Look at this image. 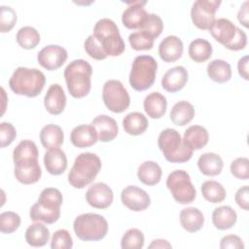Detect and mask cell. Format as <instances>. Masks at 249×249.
Listing matches in <instances>:
<instances>
[{
	"mask_svg": "<svg viewBox=\"0 0 249 249\" xmlns=\"http://www.w3.org/2000/svg\"><path fill=\"white\" fill-rule=\"evenodd\" d=\"M189 74L184 66H175L165 72L161 78V87L168 92H177L186 86Z\"/></svg>",
	"mask_w": 249,
	"mask_h": 249,
	"instance_id": "e0dca14e",
	"label": "cell"
},
{
	"mask_svg": "<svg viewBox=\"0 0 249 249\" xmlns=\"http://www.w3.org/2000/svg\"><path fill=\"white\" fill-rule=\"evenodd\" d=\"M163 30V22L156 14H148L145 21L139 28V31L145 33L152 39L158 38Z\"/></svg>",
	"mask_w": 249,
	"mask_h": 249,
	"instance_id": "f35d334b",
	"label": "cell"
},
{
	"mask_svg": "<svg viewBox=\"0 0 249 249\" xmlns=\"http://www.w3.org/2000/svg\"><path fill=\"white\" fill-rule=\"evenodd\" d=\"M25 240L26 242L33 247H42L47 244L50 238L49 229L41 224L34 223L30 225L25 231Z\"/></svg>",
	"mask_w": 249,
	"mask_h": 249,
	"instance_id": "d6a6232c",
	"label": "cell"
},
{
	"mask_svg": "<svg viewBox=\"0 0 249 249\" xmlns=\"http://www.w3.org/2000/svg\"><path fill=\"white\" fill-rule=\"evenodd\" d=\"M221 249H243L244 244L242 239L235 234L224 236L220 242Z\"/></svg>",
	"mask_w": 249,
	"mask_h": 249,
	"instance_id": "c3c4849f",
	"label": "cell"
},
{
	"mask_svg": "<svg viewBox=\"0 0 249 249\" xmlns=\"http://www.w3.org/2000/svg\"><path fill=\"white\" fill-rule=\"evenodd\" d=\"M158 62L151 55H138L134 58L129 73V85L137 90L150 89L156 80Z\"/></svg>",
	"mask_w": 249,
	"mask_h": 249,
	"instance_id": "9c48e42d",
	"label": "cell"
},
{
	"mask_svg": "<svg viewBox=\"0 0 249 249\" xmlns=\"http://www.w3.org/2000/svg\"><path fill=\"white\" fill-rule=\"evenodd\" d=\"M87 202L93 208L106 209L114 199L112 189L105 183L98 182L91 185L86 193Z\"/></svg>",
	"mask_w": 249,
	"mask_h": 249,
	"instance_id": "9a60e30c",
	"label": "cell"
},
{
	"mask_svg": "<svg viewBox=\"0 0 249 249\" xmlns=\"http://www.w3.org/2000/svg\"><path fill=\"white\" fill-rule=\"evenodd\" d=\"M44 106L52 115H59L63 112L66 106V95L60 85L50 86L44 97Z\"/></svg>",
	"mask_w": 249,
	"mask_h": 249,
	"instance_id": "d6986e66",
	"label": "cell"
},
{
	"mask_svg": "<svg viewBox=\"0 0 249 249\" xmlns=\"http://www.w3.org/2000/svg\"><path fill=\"white\" fill-rule=\"evenodd\" d=\"M39 152L36 144L28 139L20 141L13 151L14 163L38 160Z\"/></svg>",
	"mask_w": 249,
	"mask_h": 249,
	"instance_id": "d590c367",
	"label": "cell"
},
{
	"mask_svg": "<svg viewBox=\"0 0 249 249\" xmlns=\"http://www.w3.org/2000/svg\"><path fill=\"white\" fill-rule=\"evenodd\" d=\"M17 22V14L9 6L0 7V31L2 33L9 32L13 29Z\"/></svg>",
	"mask_w": 249,
	"mask_h": 249,
	"instance_id": "ee69618b",
	"label": "cell"
},
{
	"mask_svg": "<svg viewBox=\"0 0 249 249\" xmlns=\"http://www.w3.org/2000/svg\"><path fill=\"white\" fill-rule=\"evenodd\" d=\"M219 0H197L191 9L193 23L201 30H209L215 21V13L219 9Z\"/></svg>",
	"mask_w": 249,
	"mask_h": 249,
	"instance_id": "7c38bea8",
	"label": "cell"
},
{
	"mask_svg": "<svg viewBox=\"0 0 249 249\" xmlns=\"http://www.w3.org/2000/svg\"><path fill=\"white\" fill-rule=\"evenodd\" d=\"M150 249H158V248H171V244L165 240V239H155L152 241V243L148 246Z\"/></svg>",
	"mask_w": 249,
	"mask_h": 249,
	"instance_id": "f5cc1de1",
	"label": "cell"
},
{
	"mask_svg": "<svg viewBox=\"0 0 249 249\" xmlns=\"http://www.w3.org/2000/svg\"><path fill=\"white\" fill-rule=\"evenodd\" d=\"M17 137V130L10 123L3 122L0 124V146L5 148L13 143Z\"/></svg>",
	"mask_w": 249,
	"mask_h": 249,
	"instance_id": "7dc6e473",
	"label": "cell"
},
{
	"mask_svg": "<svg viewBox=\"0 0 249 249\" xmlns=\"http://www.w3.org/2000/svg\"><path fill=\"white\" fill-rule=\"evenodd\" d=\"M188 53L191 59L195 62H204L212 55V46L207 40L197 38L191 42Z\"/></svg>",
	"mask_w": 249,
	"mask_h": 249,
	"instance_id": "e575fe53",
	"label": "cell"
},
{
	"mask_svg": "<svg viewBox=\"0 0 249 249\" xmlns=\"http://www.w3.org/2000/svg\"><path fill=\"white\" fill-rule=\"evenodd\" d=\"M231 174L239 180L249 178V160L247 158H237L231 163Z\"/></svg>",
	"mask_w": 249,
	"mask_h": 249,
	"instance_id": "f6af8a7d",
	"label": "cell"
},
{
	"mask_svg": "<svg viewBox=\"0 0 249 249\" xmlns=\"http://www.w3.org/2000/svg\"><path fill=\"white\" fill-rule=\"evenodd\" d=\"M64 140V133L60 126L50 124L45 125L40 131V141L44 148L51 150L58 148Z\"/></svg>",
	"mask_w": 249,
	"mask_h": 249,
	"instance_id": "83f0119b",
	"label": "cell"
},
{
	"mask_svg": "<svg viewBox=\"0 0 249 249\" xmlns=\"http://www.w3.org/2000/svg\"><path fill=\"white\" fill-rule=\"evenodd\" d=\"M20 226V217L13 211H6L0 214V231L2 233H12Z\"/></svg>",
	"mask_w": 249,
	"mask_h": 249,
	"instance_id": "60d3db41",
	"label": "cell"
},
{
	"mask_svg": "<svg viewBox=\"0 0 249 249\" xmlns=\"http://www.w3.org/2000/svg\"><path fill=\"white\" fill-rule=\"evenodd\" d=\"M84 48H85V51L87 52V53L93 59L103 60L107 57V55L103 52L101 46L99 45V43L97 42V40L95 39V37L92 34L89 35L86 39V41L84 43Z\"/></svg>",
	"mask_w": 249,
	"mask_h": 249,
	"instance_id": "bcb514c9",
	"label": "cell"
},
{
	"mask_svg": "<svg viewBox=\"0 0 249 249\" xmlns=\"http://www.w3.org/2000/svg\"><path fill=\"white\" fill-rule=\"evenodd\" d=\"M123 204L129 210L139 212L147 209L151 203L150 196L137 186H127L121 193Z\"/></svg>",
	"mask_w": 249,
	"mask_h": 249,
	"instance_id": "5bb4252c",
	"label": "cell"
},
{
	"mask_svg": "<svg viewBox=\"0 0 249 249\" xmlns=\"http://www.w3.org/2000/svg\"><path fill=\"white\" fill-rule=\"evenodd\" d=\"M146 1H135L124 10L122 16L123 24L128 29H139L145 21L148 13L144 9Z\"/></svg>",
	"mask_w": 249,
	"mask_h": 249,
	"instance_id": "ac0fdd59",
	"label": "cell"
},
{
	"mask_svg": "<svg viewBox=\"0 0 249 249\" xmlns=\"http://www.w3.org/2000/svg\"><path fill=\"white\" fill-rule=\"evenodd\" d=\"M91 65L85 59L71 61L64 70L67 89L71 96L82 98L89 94L91 87Z\"/></svg>",
	"mask_w": 249,
	"mask_h": 249,
	"instance_id": "3957f363",
	"label": "cell"
},
{
	"mask_svg": "<svg viewBox=\"0 0 249 249\" xmlns=\"http://www.w3.org/2000/svg\"><path fill=\"white\" fill-rule=\"evenodd\" d=\"M97 140V132L92 124L77 125L72 129L70 134V141L77 148L90 147Z\"/></svg>",
	"mask_w": 249,
	"mask_h": 249,
	"instance_id": "7402d4cb",
	"label": "cell"
},
{
	"mask_svg": "<svg viewBox=\"0 0 249 249\" xmlns=\"http://www.w3.org/2000/svg\"><path fill=\"white\" fill-rule=\"evenodd\" d=\"M63 202L62 194L58 189H44L29 211L30 219L34 222L53 224L60 217V206Z\"/></svg>",
	"mask_w": 249,
	"mask_h": 249,
	"instance_id": "6da1fadb",
	"label": "cell"
},
{
	"mask_svg": "<svg viewBox=\"0 0 249 249\" xmlns=\"http://www.w3.org/2000/svg\"><path fill=\"white\" fill-rule=\"evenodd\" d=\"M183 42L177 36L169 35L165 37L159 46V54L166 62H174L183 54Z\"/></svg>",
	"mask_w": 249,
	"mask_h": 249,
	"instance_id": "44dd1931",
	"label": "cell"
},
{
	"mask_svg": "<svg viewBox=\"0 0 249 249\" xmlns=\"http://www.w3.org/2000/svg\"><path fill=\"white\" fill-rule=\"evenodd\" d=\"M16 40L22 49L31 50L40 43V34L32 26H23L18 31Z\"/></svg>",
	"mask_w": 249,
	"mask_h": 249,
	"instance_id": "74e56055",
	"label": "cell"
},
{
	"mask_svg": "<svg viewBox=\"0 0 249 249\" xmlns=\"http://www.w3.org/2000/svg\"><path fill=\"white\" fill-rule=\"evenodd\" d=\"M73 247V239L67 230H57L52 236V249H71Z\"/></svg>",
	"mask_w": 249,
	"mask_h": 249,
	"instance_id": "7bdbcfd3",
	"label": "cell"
},
{
	"mask_svg": "<svg viewBox=\"0 0 249 249\" xmlns=\"http://www.w3.org/2000/svg\"><path fill=\"white\" fill-rule=\"evenodd\" d=\"M237 18L243 26L246 28L248 27V1H245L240 7V10L237 14Z\"/></svg>",
	"mask_w": 249,
	"mask_h": 249,
	"instance_id": "816d5d0a",
	"label": "cell"
},
{
	"mask_svg": "<svg viewBox=\"0 0 249 249\" xmlns=\"http://www.w3.org/2000/svg\"><path fill=\"white\" fill-rule=\"evenodd\" d=\"M67 51L58 45H48L37 54L38 63L49 71L60 68L67 59Z\"/></svg>",
	"mask_w": 249,
	"mask_h": 249,
	"instance_id": "4fadbf2b",
	"label": "cell"
},
{
	"mask_svg": "<svg viewBox=\"0 0 249 249\" xmlns=\"http://www.w3.org/2000/svg\"><path fill=\"white\" fill-rule=\"evenodd\" d=\"M148 120L140 112L128 113L123 120V127L129 135H140L148 128Z\"/></svg>",
	"mask_w": 249,
	"mask_h": 249,
	"instance_id": "1f68e13d",
	"label": "cell"
},
{
	"mask_svg": "<svg viewBox=\"0 0 249 249\" xmlns=\"http://www.w3.org/2000/svg\"><path fill=\"white\" fill-rule=\"evenodd\" d=\"M236 212L228 205L217 207L212 213V223L216 229L221 231L231 229L236 223Z\"/></svg>",
	"mask_w": 249,
	"mask_h": 249,
	"instance_id": "f546056e",
	"label": "cell"
},
{
	"mask_svg": "<svg viewBox=\"0 0 249 249\" xmlns=\"http://www.w3.org/2000/svg\"><path fill=\"white\" fill-rule=\"evenodd\" d=\"M14 174L19 183L30 185L40 180L42 176V170L38 160H26L15 163Z\"/></svg>",
	"mask_w": 249,
	"mask_h": 249,
	"instance_id": "2e32d148",
	"label": "cell"
},
{
	"mask_svg": "<svg viewBox=\"0 0 249 249\" xmlns=\"http://www.w3.org/2000/svg\"><path fill=\"white\" fill-rule=\"evenodd\" d=\"M248 60H249V56L248 55H244L243 57H241L238 60L237 63V70H238V74L241 76V78H243L244 80H249V75H248Z\"/></svg>",
	"mask_w": 249,
	"mask_h": 249,
	"instance_id": "f907efd6",
	"label": "cell"
},
{
	"mask_svg": "<svg viewBox=\"0 0 249 249\" xmlns=\"http://www.w3.org/2000/svg\"><path fill=\"white\" fill-rule=\"evenodd\" d=\"M144 246V234L138 229H128L123 235L121 247L123 249H141Z\"/></svg>",
	"mask_w": 249,
	"mask_h": 249,
	"instance_id": "ab89813d",
	"label": "cell"
},
{
	"mask_svg": "<svg viewBox=\"0 0 249 249\" xmlns=\"http://www.w3.org/2000/svg\"><path fill=\"white\" fill-rule=\"evenodd\" d=\"M76 236L83 241H98L108 232L106 219L96 213H85L76 217L73 222Z\"/></svg>",
	"mask_w": 249,
	"mask_h": 249,
	"instance_id": "ba28073f",
	"label": "cell"
},
{
	"mask_svg": "<svg viewBox=\"0 0 249 249\" xmlns=\"http://www.w3.org/2000/svg\"><path fill=\"white\" fill-rule=\"evenodd\" d=\"M143 107L150 118L160 119L166 112L167 101L163 94L159 91H153L145 97Z\"/></svg>",
	"mask_w": 249,
	"mask_h": 249,
	"instance_id": "cb8c5ba5",
	"label": "cell"
},
{
	"mask_svg": "<svg viewBox=\"0 0 249 249\" xmlns=\"http://www.w3.org/2000/svg\"><path fill=\"white\" fill-rule=\"evenodd\" d=\"M162 171L160 166L152 160H146L140 164L137 171V177L147 186H155L161 179Z\"/></svg>",
	"mask_w": 249,
	"mask_h": 249,
	"instance_id": "f1b7e54d",
	"label": "cell"
},
{
	"mask_svg": "<svg viewBox=\"0 0 249 249\" xmlns=\"http://www.w3.org/2000/svg\"><path fill=\"white\" fill-rule=\"evenodd\" d=\"M212 37L231 51L243 50L247 45V35L243 30L236 27L230 19L221 18L215 19L209 28Z\"/></svg>",
	"mask_w": 249,
	"mask_h": 249,
	"instance_id": "52a82bcc",
	"label": "cell"
},
{
	"mask_svg": "<svg viewBox=\"0 0 249 249\" xmlns=\"http://www.w3.org/2000/svg\"><path fill=\"white\" fill-rule=\"evenodd\" d=\"M158 146L165 160L172 163H183L193 157L194 151L185 144L180 133L173 128H165L160 133Z\"/></svg>",
	"mask_w": 249,
	"mask_h": 249,
	"instance_id": "5b68a950",
	"label": "cell"
},
{
	"mask_svg": "<svg viewBox=\"0 0 249 249\" xmlns=\"http://www.w3.org/2000/svg\"><path fill=\"white\" fill-rule=\"evenodd\" d=\"M154 39L141 31L133 32L128 36V42L135 51H148L154 47Z\"/></svg>",
	"mask_w": 249,
	"mask_h": 249,
	"instance_id": "b9f144b4",
	"label": "cell"
},
{
	"mask_svg": "<svg viewBox=\"0 0 249 249\" xmlns=\"http://www.w3.org/2000/svg\"><path fill=\"white\" fill-rule=\"evenodd\" d=\"M195 117V107L186 100L175 103L170 111V120L176 125H186Z\"/></svg>",
	"mask_w": 249,
	"mask_h": 249,
	"instance_id": "4dcf8cb0",
	"label": "cell"
},
{
	"mask_svg": "<svg viewBox=\"0 0 249 249\" xmlns=\"http://www.w3.org/2000/svg\"><path fill=\"white\" fill-rule=\"evenodd\" d=\"M180 224L184 230L189 232L199 231L204 224L202 212L196 207H187L180 212Z\"/></svg>",
	"mask_w": 249,
	"mask_h": 249,
	"instance_id": "d4e9b609",
	"label": "cell"
},
{
	"mask_svg": "<svg viewBox=\"0 0 249 249\" xmlns=\"http://www.w3.org/2000/svg\"><path fill=\"white\" fill-rule=\"evenodd\" d=\"M236 204L242 208L243 210H248L249 209V188L248 186H243L239 188L234 196Z\"/></svg>",
	"mask_w": 249,
	"mask_h": 249,
	"instance_id": "681fc988",
	"label": "cell"
},
{
	"mask_svg": "<svg viewBox=\"0 0 249 249\" xmlns=\"http://www.w3.org/2000/svg\"><path fill=\"white\" fill-rule=\"evenodd\" d=\"M101 169V160L93 153H82L74 161L68 173V182L76 189H83L90 184Z\"/></svg>",
	"mask_w": 249,
	"mask_h": 249,
	"instance_id": "277c9868",
	"label": "cell"
},
{
	"mask_svg": "<svg viewBox=\"0 0 249 249\" xmlns=\"http://www.w3.org/2000/svg\"><path fill=\"white\" fill-rule=\"evenodd\" d=\"M44 164L50 174H62L67 168V158L64 151L59 148L48 150L44 155Z\"/></svg>",
	"mask_w": 249,
	"mask_h": 249,
	"instance_id": "603a6c76",
	"label": "cell"
},
{
	"mask_svg": "<svg viewBox=\"0 0 249 249\" xmlns=\"http://www.w3.org/2000/svg\"><path fill=\"white\" fill-rule=\"evenodd\" d=\"M46 83L44 73L36 68L18 67L9 80V86L18 95L36 97L41 93Z\"/></svg>",
	"mask_w": 249,
	"mask_h": 249,
	"instance_id": "7a4b0ae2",
	"label": "cell"
},
{
	"mask_svg": "<svg viewBox=\"0 0 249 249\" xmlns=\"http://www.w3.org/2000/svg\"><path fill=\"white\" fill-rule=\"evenodd\" d=\"M166 187L173 198L180 204L192 203L196 196V189L187 171L177 169L172 171L166 179Z\"/></svg>",
	"mask_w": 249,
	"mask_h": 249,
	"instance_id": "30bf717a",
	"label": "cell"
},
{
	"mask_svg": "<svg viewBox=\"0 0 249 249\" xmlns=\"http://www.w3.org/2000/svg\"><path fill=\"white\" fill-rule=\"evenodd\" d=\"M92 35L107 56H119L125 50V45L119 28L110 18L99 19L93 27Z\"/></svg>",
	"mask_w": 249,
	"mask_h": 249,
	"instance_id": "8992f818",
	"label": "cell"
},
{
	"mask_svg": "<svg viewBox=\"0 0 249 249\" xmlns=\"http://www.w3.org/2000/svg\"><path fill=\"white\" fill-rule=\"evenodd\" d=\"M201 193L203 197L211 203H220L226 198V190L217 181L208 180L202 183Z\"/></svg>",
	"mask_w": 249,
	"mask_h": 249,
	"instance_id": "8d00e7d4",
	"label": "cell"
},
{
	"mask_svg": "<svg viewBox=\"0 0 249 249\" xmlns=\"http://www.w3.org/2000/svg\"><path fill=\"white\" fill-rule=\"evenodd\" d=\"M209 135L208 131L205 127L201 125H191L189 126L185 132L183 141L186 145H188L193 151L200 150L205 147L208 143Z\"/></svg>",
	"mask_w": 249,
	"mask_h": 249,
	"instance_id": "484cf974",
	"label": "cell"
},
{
	"mask_svg": "<svg viewBox=\"0 0 249 249\" xmlns=\"http://www.w3.org/2000/svg\"><path fill=\"white\" fill-rule=\"evenodd\" d=\"M197 166L202 174L206 176H217L222 172L224 162L219 155L205 153L198 158Z\"/></svg>",
	"mask_w": 249,
	"mask_h": 249,
	"instance_id": "4316f807",
	"label": "cell"
},
{
	"mask_svg": "<svg viewBox=\"0 0 249 249\" xmlns=\"http://www.w3.org/2000/svg\"><path fill=\"white\" fill-rule=\"evenodd\" d=\"M208 77L218 84H224L231 78L230 63L223 59H214L207 65Z\"/></svg>",
	"mask_w": 249,
	"mask_h": 249,
	"instance_id": "836d02e7",
	"label": "cell"
},
{
	"mask_svg": "<svg viewBox=\"0 0 249 249\" xmlns=\"http://www.w3.org/2000/svg\"><path fill=\"white\" fill-rule=\"evenodd\" d=\"M91 124L94 126L98 140L101 142H110L118 135L119 127L117 122L107 115H99L95 117L92 120Z\"/></svg>",
	"mask_w": 249,
	"mask_h": 249,
	"instance_id": "ffe728a7",
	"label": "cell"
},
{
	"mask_svg": "<svg viewBox=\"0 0 249 249\" xmlns=\"http://www.w3.org/2000/svg\"><path fill=\"white\" fill-rule=\"evenodd\" d=\"M102 98L105 106L113 113H123L130 104L129 94L119 80H109L103 85Z\"/></svg>",
	"mask_w": 249,
	"mask_h": 249,
	"instance_id": "8fae6325",
	"label": "cell"
}]
</instances>
